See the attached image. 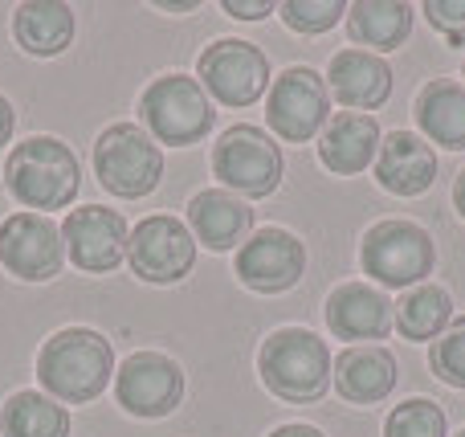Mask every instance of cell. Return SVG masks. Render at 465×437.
Segmentation results:
<instances>
[{"label":"cell","instance_id":"603a6c76","mask_svg":"<svg viewBox=\"0 0 465 437\" xmlns=\"http://www.w3.org/2000/svg\"><path fill=\"white\" fill-rule=\"evenodd\" d=\"M13 33L21 41L25 54L33 57H54L74 41V8L70 5H21L13 16Z\"/></svg>","mask_w":465,"mask_h":437},{"label":"cell","instance_id":"4fadbf2b","mask_svg":"<svg viewBox=\"0 0 465 437\" xmlns=\"http://www.w3.org/2000/svg\"><path fill=\"white\" fill-rule=\"evenodd\" d=\"M127 221L114 209L103 204H86L74 209L62 221V245L70 253V262L86 274H111L123 258H127Z\"/></svg>","mask_w":465,"mask_h":437},{"label":"cell","instance_id":"277c9868","mask_svg":"<svg viewBox=\"0 0 465 437\" xmlns=\"http://www.w3.org/2000/svg\"><path fill=\"white\" fill-rule=\"evenodd\" d=\"M94 176L111 196L139 201L163 176V152L143 127L114 123L94 139Z\"/></svg>","mask_w":465,"mask_h":437},{"label":"cell","instance_id":"d6a6232c","mask_svg":"<svg viewBox=\"0 0 465 437\" xmlns=\"http://www.w3.org/2000/svg\"><path fill=\"white\" fill-rule=\"evenodd\" d=\"M453 209H458L461 217H465V172L458 176V184H453Z\"/></svg>","mask_w":465,"mask_h":437},{"label":"cell","instance_id":"2e32d148","mask_svg":"<svg viewBox=\"0 0 465 437\" xmlns=\"http://www.w3.org/2000/svg\"><path fill=\"white\" fill-rule=\"evenodd\" d=\"M327 90L347 111H371V106H384V98L392 94V70L380 54L339 49L327 65Z\"/></svg>","mask_w":465,"mask_h":437},{"label":"cell","instance_id":"1f68e13d","mask_svg":"<svg viewBox=\"0 0 465 437\" xmlns=\"http://www.w3.org/2000/svg\"><path fill=\"white\" fill-rule=\"evenodd\" d=\"M270 437H322L314 425H282V430H273Z\"/></svg>","mask_w":465,"mask_h":437},{"label":"cell","instance_id":"4dcf8cb0","mask_svg":"<svg viewBox=\"0 0 465 437\" xmlns=\"http://www.w3.org/2000/svg\"><path fill=\"white\" fill-rule=\"evenodd\" d=\"M13 127H16V114H13V103L0 94V147L13 139Z\"/></svg>","mask_w":465,"mask_h":437},{"label":"cell","instance_id":"8992f818","mask_svg":"<svg viewBox=\"0 0 465 437\" xmlns=\"http://www.w3.org/2000/svg\"><path fill=\"white\" fill-rule=\"evenodd\" d=\"M437 250L433 237L412 221H380L363 233L360 245V266L368 278H376L384 291H404L417 286L420 278L433 270Z\"/></svg>","mask_w":465,"mask_h":437},{"label":"cell","instance_id":"30bf717a","mask_svg":"<svg viewBox=\"0 0 465 437\" xmlns=\"http://www.w3.org/2000/svg\"><path fill=\"white\" fill-rule=\"evenodd\" d=\"M127 262L143 283H180L196 266V237L176 217H147L131 229Z\"/></svg>","mask_w":465,"mask_h":437},{"label":"cell","instance_id":"f1b7e54d","mask_svg":"<svg viewBox=\"0 0 465 437\" xmlns=\"http://www.w3.org/2000/svg\"><path fill=\"white\" fill-rule=\"evenodd\" d=\"M420 13L429 16V25H433V29L450 33V37L465 33V0H425V5H420Z\"/></svg>","mask_w":465,"mask_h":437},{"label":"cell","instance_id":"9a60e30c","mask_svg":"<svg viewBox=\"0 0 465 437\" xmlns=\"http://www.w3.org/2000/svg\"><path fill=\"white\" fill-rule=\"evenodd\" d=\"M327 327L339 340H384L396 327V303L368 283H343L327 299Z\"/></svg>","mask_w":465,"mask_h":437},{"label":"cell","instance_id":"8fae6325","mask_svg":"<svg viewBox=\"0 0 465 437\" xmlns=\"http://www.w3.org/2000/svg\"><path fill=\"white\" fill-rule=\"evenodd\" d=\"M114 397L131 417H168L184 397V372L160 352H135L114 372Z\"/></svg>","mask_w":465,"mask_h":437},{"label":"cell","instance_id":"ac0fdd59","mask_svg":"<svg viewBox=\"0 0 465 437\" xmlns=\"http://www.w3.org/2000/svg\"><path fill=\"white\" fill-rule=\"evenodd\" d=\"M331 376H335V389L343 401H351V405H380L396 389V356L388 348H376V343L347 348L331 364Z\"/></svg>","mask_w":465,"mask_h":437},{"label":"cell","instance_id":"ffe728a7","mask_svg":"<svg viewBox=\"0 0 465 437\" xmlns=\"http://www.w3.org/2000/svg\"><path fill=\"white\" fill-rule=\"evenodd\" d=\"M380 152V127L371 114L343 111L322 127L319 135V160L327 164L335 176H355L363 172Z\"/></svg>","mask_w":465,"mask_h":437},{"label":"cell","instance_id":"3957f363","mask_svg":"<svg viewBox=\"0 0 465 437\" xmlns=\"http://www.w3.org/2000/svg\"><path fill=\"white\" fill-rule=\"evenodd\" d=\"M257 372L273 397L311 405L331 389V352L306 327H282L257 352Z\"/></svg>","mask_w":465,"mask_h":437},{"label":"cell","instance_id":"836d02e7","mask_svg":"<svg viewBox=\"0 0 465 437\" xmlns=\"http://www.w3.org/2000/svg\"><path fill=\"white\" fill-rule=\"evenodd\" d=\"M458 437H465V430H461V433H458Z\"/></svg>","mask_w":465,"mask_h":437},{"label":"cell","instance_id":"7402d4cb","mask_svg":"<svg viewBox=\"0 0 465 437\" xmlns=\"http://www.w3.org/2000/svg\"><path fill=\"white\" fill-rule=\"evenodd\" d=\"M417 114L420 131H425L433 144L450 147V152H461L465 147V86L453 78H437L429 82L417 94Z\"/></svg>","mask_w":465,"mask_h":437},{"label":"cell","instance_id":"e0dca14e","mask_svg":"<svg viewBox=\"0 0 465 437\" xmlns=\"http://www.w3.org/2000/svg\"><path fill=\"white\" fill-rule=\"evenodd\" d=\"M376 180L392 196H420L429 193V184L437 180V155L425 139H417L412 131H392L384 135L376 152Z\"/></svg>","mask_w":465,"mask_h":437},{"label":"cell","instance_id":"5bb4252c","mask_svg":"<svg viewBox=\"0 0 465 437\" xmlns=\"http://www.w3.org/2000/svg\"><path fill=\"white\" fill-rule=\"evenodd\" d=\"M306 270V250L286 229H262L237 253V278L257 294H282L298 286Z\"/></svg>","mask_w":465,"mask_h":437},{"label":"cell","instance_id":"d4e9b609","mask_svg":"<svg viewBox=\"0 0 465 437\" xmlns=\"http://www.w3.org/2000/svg\"><path fill=\"white\" fill-rule=\"evenodd\" d=\"M450 311H453V299L445 286H433V283H420L396 303V332L404 340H437V335L450 327Z\"/></svg>","mask_w":465,"mask_h":437},{"label":"cell","instance_id":"7c38bea8","mask_svg":"<svg viewBox=\"0 0 465 437\" xmlns=\"http://www.w3.org/2000/svg\"><path fill=\"white\" fill-rule=\"evenodd\" d=\"M62 229L45 213H16L0 225V262L8 274L25 278V283H45L62 270Z\"/></svg>","mask_w":465,"mask_h":437},{"label":"cell","instance_id":"44dd1931","mask_svg":"<svg viewBox=\"0 0 465 437\" xmlns=\"http://www.w3.org/2000/svg\"><path fill=\"white\" fill-rule=\"evenodd\" d=\"M347 29L355 45H368V54L401 49L412 33V5L404 0H360L347 8Z\"/></svg>","mask_w":465,"mask_h":437},{"label":"cell","instance_id":"f546056e","mask_svg":"<svg viewBox=\"0 0 465 437\" xmlns=\"http://www.w3.org/2000/svg\"><path fill=\"white\" fill-rule=\"evenodd\" d=\"M225 13L241 16V21H262L265 13H273L270 0H253V5H241V0H225Z\"/></svg>","mask_w":465,"mask_h":437},{"label":"cell","instance_id":"ba28073f","mask_svg":"<svg viewBox=\"0 0 465 437\" xmlns=\"http://www.w3.org/2000/svg\"><path fill=\"white\" fill-rule=\"evenodd\" d=\"M213 172L221 184L241 196H270L282 184V152L265 131L257 127H229L213 147Z\"/></svg>","mask_w":465,"mask_h":437},{"label":"cell","instance_id":"83f0119b","mask_svg":"<svg viewBox=\"0 0 465 437\" xmlns=\"http://www.w3.org/2000/svg\"><path fill=\"white\" fill-rule=\"evenodd\" d=\"M278 13H282V21L298 33H327L343 21L347 5L343 0H286Z\"/></svg>","mask_w":465,"mask_h":437},{"label":"cell","instance_id":"5b68a950","mask_svg":"<svg viewBox=\"0 0 465 437\" xmlns=\"http://www.w3.org/2000/svg\"><path fill=\"white\" fill-rule=\"evenodd\" d=\"M139 114H143L147 131L160 144H172V147L201 144L213 131V119H217L204 86L196 78H188V74H163V78H155L143 90V98H139Z\"/></svg>","mask_w":465,"mask_h":437},{"label":"cell","instance_id":"52a82bcc","mask_svg":"<svg viewBox=\"0 0 465 437\" xmlns=\"http://www.w3.org/2000/svg\"><path fill=\"white\" fill-rule=\"evenodd\" d=\"M265 123L286 144H306L331 123V90L327 78H319L306 65H290L282 78H273L265 98Z\"/></svg>","mask_w":465,"mask_h":437},{"label":"cell","instance_id":"6da1fadb","mask_svg":"<svg viewBox=\"0 0 465 437\" xmlns=\"http://www.w3.org/2000/svg\"><path fill=\"white\" fill-rule=\"evenodd\" d=\"M114 352L111 340H103L90 327H65L49 335L45 348L37 352V381L45 397L65 401V405H86L111 384Z\"/></svg>","mask_w":465,"mask_h":437},{"label":"cell","instance_id":"484cf974","mask_svg":"<svg viewBox=\"0 0 465 437\" xmlns=\"http://www.w3.org/2000/svg\"><path fill=\"white\" fill-rule=\"evenodd\" d=\"M445 413L441 405L425 397H412L404 405H396L388 413V425H384V437H445Z\"/></svg>","mask_w":465,"mask_h":437},{"label":"cell","instance_id":"d6986e66","mask_svg":"<svg viewBox=\"0 0 465 437\" xmlns=\"http://www.w3.org/2000/svg\"><path fill=\"white\" fill-rule=\"evenodd\" d=\"M188 225H193L196 242L221 253L245 242V233L253 229V209L241 196L225 193V188H209V193H196L188 201Z\"/></svg>","mask_w":465,"mask_h":437},{"label":"cell","instance_id":"7a4b0ae2","mask_svg":"<svg viewBox=\"0 0 465 437\" xmlns=\"http://www.w3.org/2000/svg\"><path fill=\"white\" fill-rule=\"evenodd\" d=\"M82 168L70 144L54 135H33L5 160V188L25 209H65L78 196Z\"/></svg>","mask_w":465,"mask_h":437},{"label":"cell","instance_id":"4316f807","mask_svg":"<svg viewBox=\"0 0 465 437\" xmlns=\"http://www.w3.org/2000/svg\"><path fill=\"white\" fill-rule=\"evenodd\" d=\"M429 364L453 389H465V319L450 323L441 335L433 340V352H429Z\"/></svg>","mask_w":465,"mask_h":437},{"label":"cell","instance_id":"9c48e42d","mask_svg":"<svg viewBox=\"0 0 465 437\" xmlns=\"http://www.w3.org/2000/svg\"><path fill=\"white\" fill-rule=\"evenodd\" d=\"M196 74H201L204 94H213L225 106H249L265 94L270 86V62L257 45L237 37L213 41L209 49L196 62Z\"/></svg>","mask_w":465,"mask_h":437},{"label":"cell","instance_id":"cb8c5ba5","mask_svg":"<svg viewBox=\"0 0 465 437\" xmlns=\"http://www.w3.org/2000/svg\"><path fill=\"white\" fill-rule=\"evenodd\" d=\"M0 433L5 437H70V413L45 392H13L0 409Z\"/></svg>","mask_w":465,"mask_h":437}]
</instances>
